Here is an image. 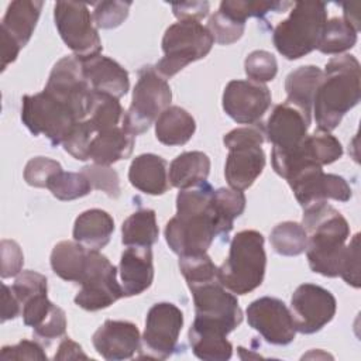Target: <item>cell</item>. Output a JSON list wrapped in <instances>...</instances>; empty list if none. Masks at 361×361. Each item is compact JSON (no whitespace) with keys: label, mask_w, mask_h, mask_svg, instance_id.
Returning a JSON list of instances; mask_svg holds the SVG:
<instances>
[{"label":"cell","mask_w":361,"mask_h":361,"mask_svg":"<svg viewBox=\"0 0 361 361\" xmlns=\"http://www.w3.org/2000/svg\"><path fill=\"white\" fill-rule=\"evenodd\" d=\"M213 44L210 31L199 21H178L169 25L164 34V56L155 69L164 79L172 78L189 63L204 58Z\"/></svg>","instance_id":"cell-7"},{"label":"cell","mask_w":361,"mask_h":361,"mask_svg":"<svg viewBox=\"0 0 361 361\" xmlns=\"http://www.w3.org/2000/svg\"><path fill=\"white\" fill-rule=\"evenodd\" d=\"M21 313V305L16 295L13 293L11 288L3 285V309H1V322L14 319Z\"/></svg>","instance_id":"cell-54"},{"label":"cell","mask_w":361,"mask_h":361,"mask_svg":"<svg viewBox=\"0 0 361 361\" xmlns=\"http://www.w3.org/2000/svg\"><path fill=\"white\" fill-rule=\"evenodd\" d=\"M245 195L241 190L220 188L213 195V209L219 221L220 235H227L233 230V223L245 210Z\"/></svg>","instance_id":"cell-36"},{"label":"cell","mask_w":361,"mask_h":361,"mask_svg":"<svg viewBox=\"0 0 361 361\" xmlns=\"http://www.w3.org/2000/svg\"><path fill=\"white\" fill-rule=\"evenodd\" d=\"M357 42V31L343 18L334 17L324 25L317 49L323 54H341L353 48Z\"/></svg>","instance_id":"cell-38"},{"label":"cell","mask_w":361,"mask_h":361,"mask_svg":"<svg viewBox=\"0 0 361 361\" xmlns=\"http://www.w3.org/2000/svg\"><path fill=\"white\" fill-rule=\"evenodd\" d=\"M21 104V120L34 135H45L56 147L63 142L78 120L73 110L48 90L25 94Z\"/></svg>","instance_id":"cell-9"},{"label":"cell","mask_w":361,"mask_h":361,"mask_svg":"<svg viewBox=\"0 0 361 361\" xmlns=\"http://www.w3.org/2000/svg\"><path fill=\"white\" fill-rule=\"evenodd\" d=\"M182 326L183 313L176 305L169 302L155 303L147 313L140 357L165 360L172 355L178 347Z\"/></svg>","instance_id":"cell-13"},{"label":"cell","mask_w":361,"mask_h":361,"mask_svg":"<svg viewBox=\"0 0 361 361\" xmlns=\"http://www.w3.org/2000/svg\"><path fill=\"white\" fill-rule=\"evenodd\" d=\"M193 296L195 320L192 324L228 334L243 322V310L235 295L219 279L189 288Z\"/></svg>","instance_id":"cell-10"},{"label":"cell","mask_w":361,"mask_h":361,"mask_svg":"<svg viewBox=\"0 0 361 361\" xmlns=\"http://www.w3.org/2000/svg\"><path fill=\"white\" fill-rule=\"evenodd\" d=\"M188 337L193 354L200 360L226 361L231 358L233 345L223 333L192 324Z\"/></svg>","instance_id":"cell-33"},{"label":"cell","mask_w":361,"mask_h":361,"mask_svg":"<svg viewBox=\"0 0 361 361\" xmlns=\"http://www.w3.org/2000/svg\"><path fill=\"white\" fill-rule=\"evenodd\" d=\"M344 17L343 20L350 24L357 32L360 30V3H351V4H344Z\"/></svg>","instance_id":"cell-56"},{"label":"cell","mask_w":361,"mask_h":361,"mask_svg":"<svg viewBox=\"0 0 361 361\" xmlns=\"http://www.w3.org/2000/svg\"><path fill=\"white\" fill-rule=\"evenodd\" d=\"M265 268L264 235L255 230H243L233 237L228 257L217 268V279L227 290L245 295L262 283Z\"/></svg>","instance_id":"cell-4"},{"label":"cell","mask_w":361,"mask_h":361,"mask_svg":"<svg viewBox=\"0 0 361 361\" xmlns=\"http://www.w3.org/2000/svg\"><path fill=\"white\" fill-rule=\"evenodd\" d=\"M128 180L145 195H164L171 188L168 162L155 154H141L130 165Z\"/></svg>","instance_id":"cell-24"},{"label":"cell","mask_w":361,"mask_h":361,"mask_svg":"<svg viewBox=\"0 0 361 361\" xmlns=\"http://www.w3.org/2000/svg\"><path fill=\"white\" fill-rule=\"evenodd\" d=\"M195 131V118L179 106H169L155 121V137L164 145H183L192 138Z\"/></svg>","instance_id":"cell-28"},{"label":"cell","mask_w":361,"mask_h":361,"mask_svg":"<svg viewBox=\"0 0 361 361\" xmlns=\"http://www.w3.org/2000/svg\"><path fill=\"white\" fill-rule=\"evenodd\" d=\"M264 141V126L258 123L234 128L223 137V142L228 149L224 176L231 189L243 192L262 173L265 154L261 145Z\"/></svg>","instance_id":"cell-6"},{"label":"cell","mask_w":361,"mask_h":361,"mask_svg":"<svg viewBox=\"0 0 361 361\" xmlns=\"http://www.w3.org/2000/svg\"><path fill=\"white\" fill-rule=\"evenodd\" d=\"M78 358L87 360L89 357L83 353L82 347L78 343H75L69 337H65L61 341L58 347V353L54 355V360H78Z\"/></svg>","instance_id":"cell-55"},{"label":"cell","mask_w":361,"mask_h":361,"mask_svg":"<svg viewBox=\"0 0 361 361\" xmlns=\"http://www.w3.org/2000/svg\"><path fill=\"white\" fill-rule=\"evenodd\" d=\"M250 327L258 331L262 338L274 345H286L293 341L296 329L286 305L272 296H262L251 302L247 309Z\"/></svg>","instance_id":"cell-17"},{"label":"cell","mask_w":361,"mask_h":361,"mask_svg":"<svg viewBox=\"0 0 361 361\" xmlns=\"http://www.w3.org/2000/svg\"><path fill=\"white\" fill-rule=\"evenodd\" d=\"M172 90L154 66L147 65L138 71V80L133 90L130 109L123 116L121 127L131 135L145 133L159 114L169 107Z\"/></svg>","instance_id":"cell-8"},{"label":"cell","mask_w":361,"mask_h":361,"mask_svg":"<svg viewBox=\"0 0 361 361\" xmlns=\"http://www.w3.org/2000/svg\"><path fill=\"white\" fill-rule=\"evenodd\" d=\"M11 290L16 295V298L18 299L20 305H23L30 298H32L38 293H42V292H48L47 276L37 271H31V269L23 271L16 278V281L11 286Z\"/></svg>","instance_id":"cell-48"},{"label":"cell","mask_w":361,"mask_h":361,"mask_svg":"<svg viewBox=\"0 0 361 361\" xmlns=\"http://www.w3.org/2000/svg\"><path fill=\"white\" fill-rule=\"evenodd\" d=\"M213 195L214 189L207 180L178 193L176 214L165 226V240L179 257L207 252L220 235Z\"/></svg>","instance_id":"cell-1"},{"label":"cell","mask_w":361,"mask_h":361,"mask_svg":"<svg viewBox=\"0 0 361 361\" xmlns=\"http://www.w3.org/2000/svg\"><path fill=\"white\" fill-rule=\"evenodd\" d=\"M79 283L80 289L75 296V303L89 312L106 309L124 296L123 288L117 282L116 267L99 250H89Z\"/></svg>","instance_id":"cell-11"},{"label":"cell","mask_w":361,"mask_h":361,"mask_svg":"<svg viewBox=\"0 0 361 361\" xmlns=\"http://www.w3.org/2000/svg\"><path fill=\"white\" fill-rule=\"evenodd\" d=\"M272 102L267 85L254 80H230L223 92V110L240 124H257Z\"/></svg>","instance_id":"cell-18"},{"label":"cell","mask_w":361,"mask_h":361,"mask_svg":"<svg viewBox=\"0 0 361 361\" xmlns=\"http://www.w3.org/2000/svg\"><path fill=\"white\" fill-rule=\"evenodd\" d=\"M80 61V59H79ZM82 69L92 90L109 93L117 99L130 89L128 72L114 59L102 54L82 59Z\"/></svg>","instance_id":"cell-22"},{"label":"cell","mask_w":361,"mask_h":361,"mask_svg":"<svg viewBox=\"0 0 361 361\" xmlns=\"http://www.w3.org/2000/svg\"><path fill=\"white\" fill-rule=\"evenodd\" d=\"M213 39L220 45H230L237 42L245 30V23L238 21L223 11H216L207 24Z\"/></svg>","instance_id":"cell-42"},{"label":"cell","mask_w":361,"mask_h":361,"mask_svg":"<svg viewBox=\"0 0 361 361\" xmlns=\"http://www.w3.org/2000/svg\"><path fill=\"white\" fill-rule=\"evenodd\" d=\"M21 314L24 324L32 327L34 336L45 344L62 337L66 331V314L48 299L47 292L25 300L21 305Z\"/></svg>","instance_id":"cell-21"},{"label":"cell","mask_w":361,"mask_h":361,"mask_svg":"<svg viewBox=\"0 0 361 361\" xmlns=\"http://www.w3.org/2000/svg\"><path fill=\"white\" fill-rule=\"evenodd\" d=\"M286 180L302 207L327 199L348 202L353 195L343 176L324 173L322 166L314 164L300 166Z\"/></svg>","instance_id":"cell-15"},{"label":"cell","mask_w":361,"mask_h":361,"mask_svg":"<svg viewBox=\"0 0 361 361\" xmlns=\"http://www.w3.org/2000/svg\"><path fill=\"white\" fill-rule=\"evenodd\" d=\"M210 173V159L202 151H188L178 155L169 165L171 186L188 189L204 182Z\"/></svg>","instance_id":"cell-30"},{"label":"cell","mask_w":361,"mask_h":361,"mask_svg":"<svg viewBox=\"0 0 361 361\" xmlns=\"http://www.w3.org/2000/svg\"><path fill=\"white\" fill-rule=\"evenodd\" d=\"M44 3L37 0H16L7 7L1 30L13 37L23 48L28 44L38 23Z\"/></svg>","instance_id":"cell-27"},{"label":"cell","mask_w":361,"mask_h":361,"mask_svg":"<svg viewBox=\"0 0 361 361\" xmlns=\"http://www.w3.org/2000/svg\"><path fill=\"white\" fill-rule=\"evenodd\" d=\"M59 171H62V166L58 161L47 157H35L24 168V180L34 188H47L48 179Z\"/></svg>","instance_id":"cell-47"},{"label":"cell","mask_w":361,"mask_h":361,"mask_svg":"<svg viewBox=\"0 0 361 361\" xmlns=\"http://www.w3.org/2000/svg\"><path fill=\"white\" fill-rule=\"evenodd\" d=\"M207 1H186L172 4L173 16L179 21H199L209 14Z\"/></svg>","instance_id":"cell-52"},{"label":"cell","mask_w":361,"mask_h":361,"mask_svg":"<svg viewBox=\"0 0 361 361\" xmlns=\"http://www.w3.org/2000/svg\"><path fill=\"white\" fill-rule=\"evenodd\" d=\"M123 113V107L117 97L109 93L92 90L86 120L90 123L96 134L113 127H118Z\"/></svg>","instance_id":"cell-35"},{"label":"cell","mask_w":361,"mask_h":361,"mask_svg":"<svg viewBox=\"0 0 361 361\" xmlns=\"http://www.w3.org/2000/svg\"><path fill=\"white\" fill-rule=\"evenodd\" d=\"M89 248L78 241H61L51 252V268L63 281L79 283L82 281Z\"/></svg>","instance_id":"cell-32"},{"label":"cell","mask_w":361,"mask_h":361,"mask_svg":"<svg viewBox=\"0 0 361 361\" xmlns=\"http://www.w3.org/2000/svg\"><path fill=\"white\" fill-rule=\"evenodd\" d=\"M309 126L310 114L285 100L275 106L264 126V131L267 140L272 144V149L290 151L302 144L307 135Z\"/></svg>","instance_id":"cell-19"},{"label":"cell","mask_w":361,"mask_h":361,"mask_svg":"<svg viewBox=\"0 0 361 361\" xmlns=\"http://www.w3.org/2000/svg\"><path fill=\"white\" fill-rule=\"evenodd\" d=\"M94 130L90 123L85 118L78 121L68 137L63 140V149L78 161L89 159V147L94 137Z\"/></svg>","instance_id":"cell-44"},{"label":"cell","mask_w":361,"mask_h":361,"mask_svg":"<svg viewBox=\"0 0 361 361\" xmlns=\"http://www.w3.org/2000/svg\"><path fill=\"white\" fill-rule=\"evenodd\" d=\"M360 79V62L354 55H338L326 63L312 107L317 130L333 131L344 114L358 104Z\"/></svg>","instance_id":"cell-3"},{"label":"cell","mask_w":361,"mask_h":361,"mask_svg":"<svg viewBox=\"0 0 361 361\" xmlns=\"http://www.w3.org/2000/svg\"><path fill=\"white\" fill-rule=\"evenodd\" d=\"M269 241L275 252L285 257H296L306 250L307 234L302 224L296 221H283L276 224L271 234Z\"/></svg>","instance_id":"cell-37"},{"label":"cell","mask_w":361,"mask_h":361,"mask_svg":"<svg viewBox=\"0 0 361 361\" xmlns=\"http://www.w3.org/2000/svg\"><path fill=\"white\" fill-rule=\"evenodd\" d=\"M179 269L186 279L189 288L217 279V267L206 252L195 255H180Z\"/></svg>","instance_id":"cell-40"},{"label":"cell","mask_w":361,"mask_h":361,"mask_svg":"<svg viewBox=\"0 0 361 361\" xmlns=\"http://www.w3.org/2000/svg\"><path fill=\"white\" fill-rule=\"evenodd\" d=\"M345 283L360 288V234L357 233L348 245H345L341 268L338 274Z\"/></svg>","instance_id":"cell-49"},{"label":"cell","mask_w":361,"mask_h":361,"mask_svg":"<svg viewBox=\"0 0 361 361\" xmlns=\"http://www.w3.org/2000/svg\"><path fill=\"white\" fill-rule=\"evenodd\" d=\"M120 278L124 296H135L147 290L154 281L151 247L130 245L120 258Z\"/></svg>","instance_id":"cell-23"},{"label":"cell","mask_w":361,"mask_h":361,"mask_svg":"<svg viewBox=\"0 0 361 361\" xmlns=\"http://www.w3.org/2000/svg\"><path fill=\"white\" fill-rule=\"evenodd\" d=\"M130 1H102L94 4L93 20L96 27L110 30L118 27L128 16Z\"/></svg>","instance_id":"cell-46"},{"label":"cell","mask_w":361,"mask_h":361,"mask_svg":"<svg viewBox=\"0 0 361 361\" xmlns=\"http://www.w3.org/2000/svg\"><path fill=\"white\" fill-rule=\"evenodd\" d=\"M337 302L333 293L314 283L299 285L290 298V314L296 331L313 334L322 330L336 314Z\"/></svg>","instance_id":"cell-14"},{"label":"cell","mask_w":361,"mask_h":361,"mask_svg":"<svg viewBox=\"0 0 361 361\" xmlns=\"http://www.w3.org/2000/svg\"><path fill=\"white\" fill-rule=\"evenodd\" d=\"M327 23V8L322 1H298L286 20L272 35L276 51L286 59H299L317 48Z\"/></svg>","instance_id":"cell-5"},{"label":"cell","mask_w":361,"mask_h":361,"mask_svg":"<svg viewBox=\"0 0 361 361\" xmlns=\"http://www.w3.org/2000/svg\"><path fill=\"white\" fill-rule=\"evenodd\" d=\"M302 226L307 234L306 257L313 272L323 276H338L350 235L344 216L326 200L303 207Z\"/></svg>","instance_id":"cell-2"},{"label":"cell","mask_w":361,"mask_h":361,"mask_svg":"<svg viewBox=\"0 0 361 361\" xmlns=\"http://www.w3.org/2000/svg\"><path fill=\"white\" fill-rule=\"evenodd\" d=\"M113 231V217L102 209H90L76 217L73 240L89 250H100L109 244Z\"/></svg>","instance_id":"cell-26"},{"label":"cell","mask_w":361,"mask_h":361,"mask_svg":"<svg viewBox=\"0 0 361 361\" xmlns=\"http://www.w3.org/2000/svg\"><path fill=\"white\" fill-rule=\"evenodd\" d=\"M134 135L123 127H113L94 134L89 147V159L97 165H107L127 159L134 149Z\"/></svg>","instance_id":"cell-25"},{"label":"cell","mask_w":361,"mask_h":361,"mask_svg":"<svg viewBox=\"0 0 361 361\" xmlns=\"http://www.w3.org/2000/svg\"><path fill=\"white\" fill-rule=\"evenodd\" d=\"M0 357L3 360H47V354L37 341L21 340L14 345H4Z\"/></svg>","instance_id":"cell-51"},{"label":"cell","mask_w":361,"mask_h":361,"mask_svg":"<svg viewBox=\"0 0 361 361\" xmlns=\"http://www.w3.org/2000/svg\"><path fill=\"white\" fill-rule=\"evenodd\" d=\"M47 189L63 202L83 197L92 192V185L82 172H63L54 173L47 183Z\"/></svg>","instance_id":"cell-39"},{"label":"cell","mask_w":361,"mask_h":361,"mask_svg":"<svg viewBox=\"0 0 361 361\" xmlns=\"http://www.w3.org/2000/svg\"><path fill=\"white\" fill-rule=\"evenodd\" d=\"M157 216L152 209H138L121 226V243L127 247H152L158 240Z\"/></svg>","instance_id":"cell-34"},{"label":"cell","mask_w":361,"mask_h":361,"mask_svg":"<svg viewBox=\"0 0 361 361\" xmlns=\"http://www.w3.org/2000/svg\"><path fill=\"white\" fill-rule=\"evenodd\" d=\"M24 255L20 245L13 240H1V278H11L21 272Z\"/></svg>","instance_id":"cell-50"},{"label":"cell","mask_w":361,"mask_h":361,"mask_svg":"<svg viewBox=\"0 0 361 361\" xmlns=\"http://www.w3.org/2000/svg\"><path fill=\"white\" fill-rule=\"evenodd\" d=\"M292 3L285 1H241V0H233V1H221L219 10L226 13L227 16L245 23L250 17H258L262 18L269 11L281 13L285 8L290 7Z\"/></svg>","instance_id":"cell-41"},{"label":"cell","mask_w":361,"mask_h":361,"mask_svg":"<svg viewBox=\"0 0 361 361\" xmlns=\"http://www.w3.org/2000/svg\"><path fill=\"white\" fill-rule=\"evenodd\" d=\"M290 155L300 162H310L316 165H329L341 158V142L327 131H313L307 134L302 144L289 151Z\"/></svg>","instance_id":"cell-29"},{"label":"cell","mask_w":361,"mask_h":361,"mask_svg":"<svg viewBox=\"0 0 361 361\" xmlns=\"http://www.w3.org/2000/svg\"><path fill=\"white\" fill-rule=\"evenodd\" d=\"M244 69L250 80L265 83L276 76L278 63L271 52L257 49L247 55L244 61Z\"/></svg>","instance_id":"cell-43"},{"label":"cell","mask_w":361,"mask_h":361,"mask_svg":"<svg viewBox=\"0 0 361 361\" xmlns=\"http://www.w3.org/2000/svg\"><path fill=\"white\" fill-rule=\"evenodd\" d=\"M80 172L87 178L93 189L102 190L109 197H113V199H117L120 196V192H121L120 179L117 172L113 168L107 165L93 164V165L83 166Z\"/></svg>","instance_id":"cell-45"},{"label":"cell","mask_w":361,"mask_h":361,"mask_svg":"<svg viewBox=\"0 0 361 361\" xmlns=\"http://www.w3.org/2000/svg\"><path fill=\"white\" fill-rule=\"evenodd\" d=\"M94 350L109 361L131 358L141 347L138 327L127 320H106L93 334Z\"/></svg>","instance_id":"cell-20"},{"label":"cell","mask_w":361,"mask_h":361,"mask_svg":"<svg viewBox=\"0 0 361 361\" xmlns=\"http://www.w3.org/2000/svg\"><path fill=\"white\" fill-rule=\"evenodd\" d=\"M20 49L18 42L1 30V71H6V68L17 59Z\"/></svg>","instance_id":"cell-53"},{"label":"cell","mask_w":361,"mask_h":361,"mask_svg":"<svg viewBox=\"0 0 361 361\" xmlns=\"http://www.w3.org/2000/svg\"><path fill=\"white\" fill-rule=\"evenodd\" d=\"M323 79V71L314 65L300 66L292 71L285 80L286 102L293 103L306 113H312L314 93Z\"/></svg>","instance_id":"cell-31"},{"label":"cell","mask_w":361,"mask_h":361,"mask_svg":"<svg viewBox=\"0 0 361 361\" xmlns=\"http://www.w3.org/2000/svg\"><path fill=\"white\" fill-rule=\"evenodd\" d=\"M45 90L63 100L78 120L87 117L92 87L85 78L82 62L75 55L63 56L54 65Z\"/></svg>","instance_id":"cell-16"},{"label":"cell","mask_w":361,"mask_h":361,"mask_svg":"<svg viewBox=\"0 0 361 361\" xmlns=\"http://www.w3.org/2000/svg\"><path fill=\"white\" fill-rule=\"evenodd\" d=\"M54 20L62 41L78 59L82 61L102 52V39L86 4L76 1H56L54 7Z\"/></svg>","instance_id":"cell-12"}]
</instances>
